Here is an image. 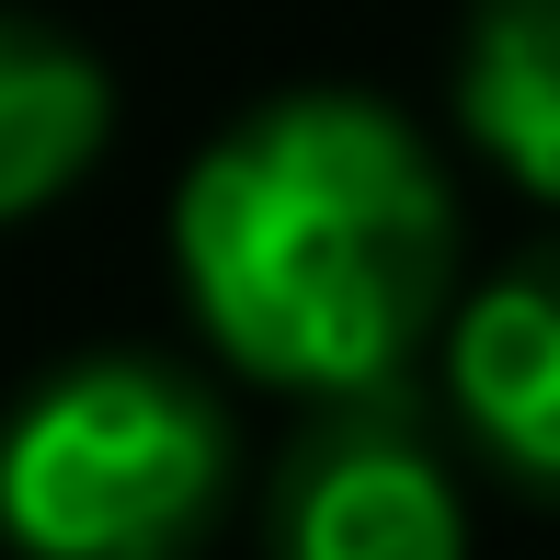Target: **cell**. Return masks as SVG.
<instances>
[{
	"instance_id": "8992f818",
	"label": "cell",
	"mask_w": 560,
	"mask_h": 560,
	"mask_svg": "<svg viewBox=\"0 0 560 560\" xmlns=\"http://www.w3.org/2000/svg\"><path fill=\"white\" fill-rule=\"evenodd\" d=\"M457 115H469V138L492 149L526 195L560 207V0H469Z\"/></svg>"
},
{
	"instance_id": "277c9868",
	"label": "cell",
	"mask_w": 560,
	"mask_h": 560,
	"mask_svg": "<svg viewBox=\"0 0 560 560\" xmlns=\"http://www.w3.org/2000/svg\"><path fill=\"white\" fill-rule=\"evenodd\" d=\"M446 389H457V423L515 480L560 492V241L515 252L446 320Z\"/></svg>"
},
{
	"instance_id": "3957f363",
	"label": "cell",
	"mask_w": 560,
	"mask_h": 560,
	"mask_svg": "<svg viewBox=\"0 0 560 560\" xmlns=\"http://www.w3.org/2000/svg\"><path fill=\"white\" fill-rule=\"evenodd\" d=\"M275 560H469V503L435 423L389 389H332L275 457L264 492Z\"/></svg>"
},
{
	"instance_id": "6da1fadb",
	"label": "cell",
	"mask_w": 560,
	"mask_h": 560,
	"mask_svg": "<svg viewBox=\"0 0 560 560\" xmlns=\"http://www.w3.org/2000/svg\"><path fill=\"white\" fill-rule=\"evenodd\" d=\"M207 343L264 389H389L457 310V195L377 92H275L172 195Z\"/></svg>"
},
{
	"instance_id": "7a4b0ae2",
	"label": "cell",
	"mask_w": 560,
	"mask_h": 560,
	"mask_svg": "<svg viewBox=\"0 0 560 560\" xmlns=\"http://www.w3.org/2000/svg\"><path fill=\"white\" fill-rule=\"evenodd\" d=\"M241 492V423L195 366L138 343L69 354L0 423L12 560H195Z\"/></svg>"
},
{
	"instance_id": "5b68a950",
	"label": "cell",
	"mask_w": 560,
	"mask_h": 560,
	"mask_svg": "<svg viewBox=\"0 0 560 560\" xmlns=\"http://www.w3.org/2000/svg\"><path fill=\"white\" fill-rule=\"evenodd\" d=\"M115 149V69L69 23L0 0V229L46 218Z\"/></svg>"
}]
</instances>
